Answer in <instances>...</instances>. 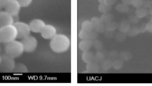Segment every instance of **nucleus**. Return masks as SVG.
I'll return each instance as SVG.
<instances>
[{"label":"nucleus","mask_w":152,"mask_h":86,"mask_svg":"<svg viewBox=\"0 0 152 86\" xmlns=\"http://www.w3.org/2000/svg\"><path fill=\"white\" fill-rule=\"evenodd\" d=\"M13 20H14V23L17 21H19V16L18 15H15L13 16Z\"/></svg>","instance_id":"nucleus-44"},{"label":"nucleus","mask_w":152,"mask_h":86,"mask_svg":"<svg viewBox=\"0 0 152 86\" xmlns=\"http://www.w3.org/2000/svg\"><path fill=\"white\" fill-rule=\"evenodd\" d=\"M93 46H94L95 49L97 51H101L103 48V44L102 42L98 41L97 40H94L93 41Z\"/></svg>","instance_id":"nucleus-31"},{"label":"nucleus","mask_w":152,"mask_h":86,"mask_svg":"<svg viewBox=\"0 0 152 86\" xmlns=\"http://www.w3.org/2000/svg\"><path fill=\"white\" fill-rule=\"evenodd\" d=\"M21 42L24 46V51L26 52H33L37 47V39L30 35L22 39Z\"/></svg>","instance_id":"nucleus-5"},{"label":"nucleus","mask_w":152,"mask_h":86,"mask_svg":"<svg viewBox=\"0 0 152 86\" xmlns=\"http://www.w3.org/2000/svg\"><path fill=\"white\" fill-rule=\"evenodd\" d=\"M0 36L2 42L4 43L16 40L18 36L16 26L14 24H11L0 29Z\"/></svg>","instance_id":"nucleus-3"},{"label":"nucleus","mask_w":152,"mask_h":86,"mask_svg":"<svg viewBox=\"0 0 152 86\" xmlns=\"http://www.w3.org/2000/svg\"><path fill=\"white\" fill-rule=\"evenodd\" d=\"M2 10V8H0V12Z\"/></svg>","instance_id":"nucleus-50"},{"label":"nucleus","mask_w":152,"mask_h":86,"mask_svg":"<svg viewBox=\"0 0 152 86\" xmlns=\"http://www.w3.org/2000/svg\"><path fill=\"white\" fill-rule=\"evenodd\" d=\"M149 12L151 14V16H152V6L149 9Z\"/></svg>","instance_id":"nucleus-45"},{"label":"nucleus","mask_w":152,"mask_h":86,"mask_svg":"<svg viewBox=\"0 0 152 86\" xmlns=\"http://www.w3.org/2000/svg\"><path fill=\"white\" fill-rule=\"evenodd\" d=\"M131 24L128 20H123L119 24L118 29L120 32L127 34L131 28Z\"/></svg>","instance_id":"nucleus-14"},{"label":"nucleus","mask_w":152,"mask_h":86,"mask_svg":"<svg viewBox=\"0 0 152 86\" xmlns=\"http://www.w3.org/2000/svg\"><path fill=\"white\" fill-rule=\"evenodd\" d=\"M145 29L147 32L152 33V21H150L145 24Z\"/></svg>","instance_id":"nucleus-38"},{"label":"nucleus","mask_w":152,"mask_h":86,"mask_svg":"<svg viewBox=\"0 0 152 86\" xmlns=\"http://www.w3.org/2000/svg\"><path fill=\"white\" fill-rule=\"evenodd\" d=\"M79 37L82 40L88 39V32L81 29L79 34Z\"/></svg>","instance_id":"nucleus-32"},{"label":"nucleus","mask_w":152,"mask_h":86,"mask_svg":"<svg viewBox=\"0 0 152 86\" xmlns=\"http://www.w3.org/2000/svg\"><path fill=\"white\" fill-rule=\"evenodd\" d=\"M93 42L90 39H85L80 41L79 44V48L82 51H89L93 47Z\"/></svg>","instance_id":"nucleus-11"},{"label":"nucleus","mask_w":152,"mask_h":86,"mask_svg":"<svg viewBox=\"0 0 152 86\" xmlns=\"http://www.w3.org/2000/svg\"><path fill=\"white\" fill-rule=\"evenodd\" d=\"M70 41L67 36L57 34L50 42L51 49L54 52L62 53L67 51L70 47Z\"/></svg>","instance_id":"nucleus-1"},{"label":"nucleus","mask_w":152,"mask_h":86,"mask_svg":"<svg viewBox=\"0 0 152 86\" xmlns=\"http://www.w3.org/2000/svg\"><path fill=\"white\" fill-rule=\"evenodd\" d=\"M22 7H26L29 6L33 0H18Z\"/></svg>","instance_id":"nucleus-35"},{"label":"nucleus","mask_w":152,"mask_h":86,"mask_svg":"<svg viewBox=\"0 0 152 86\" xmlns=\"http://www.w3.org/2000/svg\"><path fill=\"white\" fill-rule=\"evenodd\" d=\"M82 29L85 31L89 32L94 29V26L91 23V21L88 20L85 21L82 23Z\"/></svg>","instance_id":"nucleus-25"},{"label":"nucleus","mask_w":152,"mask_h":86,"mask_svg":"<svg viewBox=\"0 0 152 86\" xmlns=\"http://www.w3.org/2000/svg\"><path fill=\"white\" fill-rule=\"evenodd\" d=\"M152 6V2L150 0H143L142 7L145 9H149Z\"/></svg>","instance_id":"nucleus-36"},{"label":"nucleus","mask_w":152,"mask_h":86,"mask_svg":"<svg viewBox=\"0 0 152 86\" xmlns=\"http://www.w3.org/2000/svg\"><path fill=\"white\" fill-rule=\"evenodd\" d=\"M94 30L97 33H103L105 30V25L103 22L94 28Z\"/></svg>","instance_id":"nucleus-30"},{"label":"nucleus","mask_w":152,"mask_h":86,"mask_svg":"<svg viewBox=\"0 0 152 86\" xmlns=\"http://www.w3.org/2000/svg\"><path fill=\"white\" fill-rule=\"evenodd\" d=\"M1 36H0V44H1Z\"/></svg>","instance_id":"nucleus-48"},{"label":"nucleus","mask_w":152,"mask_h":86,"mask_svg":"<svg viewBox=\"0 0 152 86\" xmlns=\"http://www.w3.org/2000/svg\"><path fill=\"white\" fill-rule=\"evenodd\" d=\"M122 3L127 5H131L132 0H121Z\"/></svg>","instance_id":"nucleus-43"},{"label":"nucleus","mask_w":152,"mask_h":86,"mask_svg":"<svg viewBox=\"0 0 152 86\" xmlns=\"http://www.w3.org/2000/svg\"><path fill=\"white\" fill-rule=\"evenodd\" d=\"M82 59L84 62L89 63L94 61V54L89 51L83 52Z\"/></svg>","instance_id":"nucleus-13"},{"label":"nucleus","mask_w":152,"mask_h":86,"mask_svg":"<svg viewBox=\"0 0 152 86\" xmlns=\"http://www.w3.org/2000/svg\"><path fill=\"white\" fill-rule=\"evenodd\" d=\"M1 56L0 55V63H1Z\"/></svg>","instance_id":"nucleus-47"},{"label":"nucleus","mask_w":152,"mask_h":86,"mask_svg":"<svg viewBox=\"0 0 152 86\" xmlns=\"http://www.w3.org/2000/svg\"><path fill=\"white\" fill-rule=\"evenodd\" d=\"M32 32L35 33H41L45 24L44 21L39 19H35L31 21L29 24Z\"/></svg>","instance_id":"nucleus-10"},{"label":"nucleus","mask_w":152,"mask_h":86,"mask_svg":"<svg viewBox=\"0 0 152 86\" xmlns=\"http://www.w3.org/2000/svg\"><path fill=\"white\" fill-rule=\"evenodd\" d=\"M91 23L93 25L94 28L96 26H98L99 24L102 23V21H101V19L100 18H97V17H94L92 18L91 20Z\"/></svg>","instance_id":"nucleus-34"},{"label":"nucleus","mask_w":152,"mask_h":86,"mask_svg":"<svg viewBox=\"0 0 152 86\" xmlns=\"http://www.w3.org/2000/svg\"><path fill=\"white\" fill-rule=\"evenodd\" d=\"M151 21H152V16H151Z\"/></svg>","instance_id":"nucleus-49"},{"label":"nucleus","mask_w":152,"mask_h":86,"mask_svg":"<svg viewBox=\"0 0 152 86\" xmlns=\"http://www.w3.org/2000/svg\"><path fill=\"white\" fill-rule=\"evenodd\" d=\"M106 36L108 38H112L113 37H115L114 31H106Z\"/></svg>","instance_id":"nucleus-41"},{"label":"nucleus","mask_w":152,"mask_h":86,"mask_svg":"<svg viewBox=\"0 0 152 86\" xmlns=\"http://www.w3.org/2000/svg\"><path fill=\"white\" fill-rule=\"evenodd\" d=\"M100 68L99 64L95 62L87 63L86 66L87 71L90 73H97L100 71Z\"/></svg>","instance_id":"nucleus-15"},{"label":"nucleus","mask_w":152,"mask_h":86,"mask_svg":"<svg viewBox=\"0 0 152 86\" xmlns=\"http://www.w3.org/2000/svg\"><path fill=\"white\" fill-rule=\"evenodd\" d=\"M128 21L130 24H137L139 23L140 19L135 15H130L129 16Z\"/></svg>","instance_id":"nucleus-28"},{"label":"nucleus","mask_w":152,"mask_h":86,"mask_svg":"<svg viewBox=\"0 0 152 86\" xmlns=\"http://www.w3.org/2000/svg\"><path fill=\"white\" fill-rule=\"evenodd\" d=\"M116 10L117 11L121 13H126L129 11V7L128 5L121 3L116 5Z\"/></svg>","instance_id":"nucleus-21"},{"label":"nucleus","mask_w":152,"mask_h":86,"mask_svg":"<svg viewBox=\"0 0 152 86\" xmlns=\"http://www.w3.org/2000/svg\"><path fill=\"white\" fill-rule=\"evenodd\" d=\"M142 2L143 0H132L131 5L134 8L137 9L142 7Z\"/></svg>","instance_id":"nucleus-33"},{"label":"nucleus","mask_w":152,"mask_h":86,"mask_svg":"<svg viewBox=\"0 0 152 86\" xmlns=\"http://www.w3.org/2000/svg\"></svg>","instance_id":"nucleus-51"},{"label":"nucleus","mask_w":152,"mask_h":86,"mask_svg":"<svg viewBox=\"0 0 152 86\" xmlns=\"http://www.w3.org/2000/svg\"><path fill=\"white\" fill-rule=\"evenodd\" d=\"M124 66V62L120 59H116L113 60L112 68L116 70H119Z\"/></svg>","instance_id":"nucleus-23"},{"label":"nucleus","mask_w":152,"mask_h":86,"mask_svg":"<svg viewBox=\"0 0 152 86\" xmlns=\"http://www.w3.org/2000/svg\"><path fill=\"white\" fill-rule=\"evenodd\" d=\"M117 0H104V3L109 6H111L116 3Z\"/></svg>","instance_id":"nucleus-40"},{"label":"nucleus","mask_w":152,"mask_h":86,"mask_svg":"<svg viewBox=\"0 0 152 86\" xmlns=\"http://www.w3.org/2000/svg\"><path fill=\"white\" fill-rule=\"evenodd\" d=\"M21 7L18 0H10L4 7V9L5 11L14 16L18 15Z\"/></svg>","instance_id":"nucleus-7"},{"label":"nucleus","mask_w":152,"mask_h":86,"mask_svg":"<svg viewBox=\"0 0 152 86\" xmlns=\"http://www.w3.org/2000/svg\"><path fill=\"white\" fill-rule=\"evenodd\" d=\"M149 10L141 7L136 9L135 14L139 19L144 18L149 14Z\"/></svg>","instance_id":"nucleus-16"},{"label":"nucleus","mask_w":152,"mask_h":86,"mask_svg":"<svg viewBox=\"0 0 152 86\" xmlns=\"http://www.w3.org/2000/svg\"><path fill=\"white\" fill-rule=\"evenodd\" d=\"M106 31H114L118 28L119 24L117 22L112 21L104 24Z\"/></svg>","instance_id":"nucleus-18"},{"label":"nucleus","mask_w":152,"mask_h":86,"mask_svg":"<svg viewBox=\"0 0 152 86\" xmlns=\"http://www.w3.org/2000/svg\"><path fill=\"white\" fill-rule=\"evenodd\" d=\"M145 24H146V23H142L139 25V26H138L140 33H144L145 32H146Z\"/></svg>","instance_id":"nucleus-39"},{"label":"nucleus","mask_w":152,"mask_h":86,"mask_svg":"<svg viewBox=\"0 0 152 86\" xmlns=\"http://www.w3.org/2000/svg\"><path fill=\"white\" fill-rule=\"evenodd\" d=\"M14 23L13 16L11 14L5 10H2L0 12V29Z\"/></svg>","instance_id":"nucleus-8"},{"label":"nucleus","mask_w":152,"mask_h":86,"mask_svg":"<svg viewBox=\"0 0 152 86\" xmlns=\"http://www.w3.org/2000/svg\"><path fill=\"white\" fill-rule=\"evenodd\" d=\"M14 25L17 28L18 33V38L19 39H23L30 35L31 30L29 24L19 21L15 22Z\"/></svg>","instance_id":"nucleus-6"},{"label":"nucleus","mask_w":152,"mask_h":86,"mask_svg":"<svg viewBox=\"0 0 152 86\" xmlns=\"http://www.w3.org/2000/svg\"><path fill=\"white\" fill-rule=\"evenodd\" d=\"M98 36V33L94 29L88 32V39H90L92 41L96 40Z\"/></svg>","instance_id":"nucleus-29"},{"label":"nucleus","mask_w":152,"mask_h":86,"mask_svg":"<svg viewBox=\"0 0 152 86\" xmlns=\"http://www.w3.org/2000/svg\"><path fill=\"white\" fill-rule=\"evenodd\" d=\"M100 19H101V21L104 24H105L113 21V16L110 13L107 12V13H103L101 16Z\"/></svg>","instance_id":"nucleus-22"},{"label":"nucleus","mask_w":152,"mask_h":86,"mask_svg":"<svg viewBox=\"0 0 152 86\" xmlns=\"http://www.w3.org/2000/svg\"><path fill=\"white\" fill-rule=\"evenodd\" d=\"M97 1L100 2V3H102L104 2V0H97Z\"/></svg>","instance_id":"nucleus-46"},{"label":"nucleus","mask_w":152,"mask_h":86,"mask_svg":"<svg viewBox=\"0 0 152 86\" xmlns=\"http://www.w3.org/2000/svg\"><path fill=\"white\" fill-rule=\"evenodd\" d=\"M101 64V68L104 71H108L112 68L113 60L110 59L104 60Z\"/></svg>","instance_id":"nucleus-20"},{"label":"nucleus","mask_w":152,"mask_h":86,"mask_svg":"<svg viewBox=\"0 0 152 86\" xmlns=\"http://www.w3.org/2000/svg\"><path fill=\"white\" fill-rule=\"evenodd\" d=\"M105 60V55L102 52L97 51L94 54V61L96 63H101Z\"/></svg>","instance_id":"nucleus-19"},{"label":"nucleus","mask_w":152,"mask_h":86,"mask_svg":"<svg viewBox=\"0 0 152 86\" xmlns=\"http://www.w3.org/2000/svg\"><path fill=\"white\" fill-rule=\"evenodd\" d=\"M140 30L138 26H132L131 27L128 32L127 33V36L129 37H134L136 36L137 35L140 34Z\"/></svg>","instance_id":"nucleus-24"},{"label":"nucleus","mask_w":152,"mask_h":86,"mask_svg":"<svg viewBox=\"0 0 152 86\" xmlns=\"http://www.w3.org/2000/svg\"><path fill=\"white\" fill-rule=\"evenodd\" d=\"M42 36L45 39H51L57 35V29L51 25H45L41 32Z\"/></svg>","instance_id":"nucleus-9"},{"label":"nucleus","mask_w":152,"mask_h":86,"mask_svg":"<svg viewBox=\"0 0 152 86\" xmlns=\"http://www.w3.org/2000/svg\"><path fill=\"white\" fill-rule=\"evenodd\" d=\"M28 72V69L27 66L24 63L20 62L16 63L14 69L12 71V72L16 74H23Z\"/></svg>","instance_id":"nucleus-12"},{"label":"nucleus","mask_w":152,"mask_h":86,"mask_svg":"<svg viewBox=\"0 0 152 86\" xmlns=\"http://www.w3.org/2000/svg\"><path fill=\"white\" fill-rule=\"evenodd\" d=\"M10 0H0V8H4Z\"/></svg>","instance_id":"nucleus-42"},{"label":"nucleus","mask_w":152,"mask_h":86,"mask_svg":"<svg viewBox=\"0 0 152 86\" xmlns=\"http://www.w3.org/2000/svg\"><path fill=\"white\" fill-rule=\"evenodd\" d=\"M118 56L123 62H128L132 59V54L129 51H123L120 53Z\"/></svg>","instance_id":"nucleus-17"},{"label":"nucleus","mask_w":152,"mask_h":86,"mask_svg":"<svg viewBox=\"0 0 152 86\" xmlns=\"http://www.w3.org/2000/svg\"><path fill=\"white\" fill-rule=\"evenodd\" d=\"M24 51V46L21 41L14 40L5 45V53L14 59L21 56Z\"/></svg>","instance_id":"nucleus-2"},{"label":"nucleus","mask_w":152,"mask_h":86,"mask_svg":"<svg viewBox=\"0 0 152 86\" xmlns=\"http://www.w3.org/2000/svg\"><path fill=\"white\" fill-rule=\"evenodd\" d=\"M118 56L119 54H118V52L116 51H113L110 52L109 54V56H110L109 59L113 60H116V58Z\"/></svg>","instance_id":"nucleus-37"},{"label":"nucleus","mask_w":152,"mask_h":86,"mask_svg":"<svg viewBox=\"0 0 152 86\" xmlns=\"http://www.w3.org/2000/svg\"><path fill=\"white\" fill-rule=\"evenodd\" d=\"M127 35L126 33L120 32L117 33L115 35V40L119 43L125 42L126 39Z\"/></svg>","instance_id":"nucleus-27"},{"label":"nucleus","mask_w":152,"mask_h":86,"mask_svg":"<svg viewBox=\"0 0 152 86\" xmlns=\"http://www.w3.org/2000/svg\"><path fill=\"white\" fill-rule=\"evenodd\" d=\"M98 10L101 12L103 13L109 12L111 9V6L107 5L104 3H100L98 6Z\"/></svg>","instance_id":"nucleus-26"},{"label":"nucleus","mask_w":152,"mask_h":86,"mask_svg":"<svg viewBox=\"0 0 152 86\" xmlns=\"http://www.w3.org/2000/svg\"><path fill=\"white\" fill-rule=\"evenodd\" d=\"M1 61L0 63V72L10 73L12 72L16 62L15 59L6 53L1 55Z\"/></svg>","instance_id":"nucleus-4"}]
</instances>
